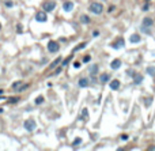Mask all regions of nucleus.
Segmentation results:
<instances>
[{
  "label": "nucleus",
  "instance_id": "nucleus-1",
  "mask_svg": "<svg viewBox=\"0 0 155 151\" xmlns=\"http://www.w3.org/2000/svg\"><path fill=\"white\" fill-rule=\"evenodd\" d=\"M89 10L91 11L93 14L99 15V14H102V11H103V6H102V3H91Z\"/></svg>",
  "mask_w": 155,
  "mask_h": 151
},
{
  "label": "nucleus",
  "instance_id": "nucleus-2",
  "mask_svg": "<svg viewBox=\"0 0 155 151\" xmlns=\"http://www.w3.org/2000/svg\"><path fill=\"white\" fill-rule=\"evenodd\" d=\"M59 49H60L59 42H56V41H49L48 42V50L50 52V53H56V52H59Z\"/></svg>",
  "mask_w": 155,
  "mask_h": 151
},
{
  "label": "nucleus",
  "instance_id": "nucleus-3",
  "mask_svg": "<svg viewBox=\"0 0 155 151\" xmlns=\"http://www.w3.org/2000/svg\"><path fill=\"white\" fill-rule=\"evenodd\" d=\"M23 125H24V128H26L29 132L34 131V129H35V127H37V124H35V121H34V120H26Z\"/></svg>",
  "mask_w": 155,
  "mask_h": 151
},
{
  "label": "nucleus",
  "instance_id": "nucleus-4",
  "mask_svg": "<svg viewBox=\"0 0 155 151\" xmlns=\"http://www.w3.org/2000/svg\"><path fill=\"white\" fill-rule=\"evenodd\" d=\"M55 7H56L55 1H46V3H44V6H42V8H44L45 12H50V11H53Z\"/></svg>",
  "mask_w": 155,
  "mask_h": 151
},
{
  "label": "nucleus",
  "instance_id": "nucleus-5",
  "mask_svg": "<svg viewBox=\"0 0 155 151\" xmlns=\"http://www.w3.org/2000/svg\"><path fill=\"white\" fill-rule=\"evenodd\" d=\"M122 46H125L124 38H117L114 42H112V48H114V49H120V48H122Z\"/></svg>",
  "mask_w": 155,
  "mask_h": 151
},
{
  "label": "nucleus",
  "instance_id": "nucleus-6",
  "mask_svg": "<svg viewBox=\"0 0 155 151\" xmlns=\"http://www.w3.org/2000/svg\"><path fill=\"white\" fill-rule=\"evenodd\" d=\"M35 19H37L38 22H46L48 17H46L45 12H37V14H35Z\"/></svg>",
  "mask_w": 155,
  "mask_h": 151
},
{
  "label": "nucleus",
  "instance_id": "nucleus-7",
  "mask_svg": "<svg viewBox=\"0 0 155 151\" xmlns=\"http://www.w3.org/2000/svg\"><path fill=\"white\" fill-rule=\"evenodd\" d=\"M121 67V60L120 59H114L113 61L110 63V68L112 69H118Z\"/></svg>",
  "mask_w": 155,
  "mask_h": 151
},
{
  "label": "nucleus",
  "instance_id": "nucleus-8",
  "mask_svg": "<svg viewBox=\"0 0 155 151\" xmlns=\"http://www.w3.org/2000/svg\"><path fill=\"white\" fill-rule=\"evenodd\" d=\"M152 25H154V21H152V18L146 17L144 19H143V26H144V27H151Z\"/></svg>",
  "mask_w": 155,
  "mask_h": 151
},
{
  "label": "nucleus",
  "instance_id": "nucleus-9",
  "mask_svg": "<svg viewBox=\"0 0 155 151\" xmlns=\"http://www.w3.org/2000/svg\"><path fill=\"white\" fill-rule=\"evenodd\" d=\"M63 8H64V11L69 12V11L73 10V3H72V1H65V3L63 4Z\"/></svg>",
  "mask_w": 155,
  "mask_h": 151
},
{
  "label": "nucleus",
  "instance_id": "nucleus-10",
  "mask_svg": "<svg viewBox=\"0 0 155 151\" xmlns=\"http://www.w3.org/2000/svg\"><path fill=\"white\" fill-rule=\"evenodd\" d=\"M109 86H110L112 90H118V89H120V80H118V79H113Z\"/></svg>",
  "mask_w": 155,
  "mask_h": 151
},
{
  "label": "nucleus",
  "instance_id": "nucleus-11",
  "mask_svg": "<svg viewBox=\"0 0 155 151\" xmlns=\"http://www.w3.org/2000/svg\"><path fill=\"white\" fill-rule=\"evenodd\" d=\"M143 82V75L141 74H135L133 75V83L135 84H140Z\"/></svg>",
  "mask_w": 155,
  "mask_h": 151
},
{
  "label": "nucleus",
  "instance_id": "nucleus-12",
  "mask_svg": "<svg viewBox=\"0 0 155 151\" xmlns=\"http://www.w3.org/2000/svg\"><path fill=\"white\" fill-rule=\"evenodd\" d=\"M78 84H79V87H87L90 84V82H89V79H87V78H82V79H79Z\"/></svg>",
  "mask_w": 155,
  "mask_h": 151
},
{
  "label": "nucleus",
  "instance_id": "nucleus-13",
  "mask_svg": "<svg viewBox=\"0 0 155 151\" xmlns=\"http://www.w3.org/2000/svg\"><path fill=\"white\" fill-rule=\"evenodd\" d=\"M129 40H131V42H132V44H138V42H140V40H141V38H140V35H139V34H132Z\"/></svg>",
  "mask_w": 155,
  "mask_h": 151
},
{
  "label": "nucleus",
  "instance_id": "nucleus-14",
  "mask_svg": "<svg viewBox=\"0 0 155 151\" xmlns=\"http://www.w3.org/2000/svg\"><path fill=\"white\" fill-rule=\"evenodd\" d=\"M109 78H110V76H109V74H102V75H101V78H99V82L101 83H106V82H109Z\"/></svg>",
  "mask_w": 155,
  "mask_h": 151
},
{
  "label": "nucleus",
  "instance_id": "nucleus-15",
  "mask_svg": "<svg viewBox=\"0 0 155 151\" xmlns=\"http://www.w3.org/2000/svg\"><path fill=\"white\" fill-rule=\"evenodd\" d=\"M98 68H99V67H98V65H97V64H94L93 65V67H91V68H90V74H91V75H95V74H97V72H98Z\"/></svg>",
  "mask_w": 155,
  "mask_h": 151
},
{
  "label": "nucleus",
  "instance_id": "nucleus-16",
  "mask_svg": "<svg viewBox=\"0 0 155 151\" xmlns=\"http://www.w3.org/2000/svg\"><path fill=\"white\" fill-rule=\"evenodd\" d=\"M80 22H82V23H90L91 19H90L87 15H82V17H80Z\"/></svg>",
  "mask_w": 155,
  "mask_h": 151
},
{
  "label": "nucleus",
  "instance_id": "nucleus-17",
  "mask_svg": "<svg viewBox=\"0 0 155 151\" xmlns=\"http://www.w3.org/2000/svg\"><path fill=\"white\" fill-rule=\"evenodd\" d=\"M86 42H82V44H79L78 45V46H75V48H73V52H78V50H80V49H83V48H86Z\"/></svg>",
  "mask_w": 155,
  "mask_h": 151
},
{
  "label": "nucleus",
  "instance_id": "nucleus-18",
  "mask_svg": "<svg viewBox=\"0 0 155 151\" xmlns=\"http://www.w3.org/2000/svg\"><path fill=\"white\" fill-rule=\"evenodd\" d=\"M60 63H61V57H57V59L55 60V61H53V63L50 64V67H49V68H55L56 65H57V64H60Z\"/></svg>",
  "mask_w": 155,
  "mask_h": 151
},
{
  "label": "nucleus",
  "instance_id": "nucleus-19",
  "mask_svg": "<svg viewBox=\"0 0 155 151\" xmlns=\"http://www.w3.org/2000/svg\"><path fill=\"white\" fill-rule=\"evenodd\" d=\"M42 102H44V97H42V95H40V97L35 98V105H41Z\"/></svg>",
  "mask_w": 155,
  "mask_h": 151
},
{
  "label": "nucleus",
  "instance_id": "nucleus-20",
  "mask_svg": "<svg viewBox=\"0 0 155 151\" xmlns=\"http://www.w3.org/2000/svg\"><path fill=\"white\" fill-rule=\"evenodd\" d=\"M80 143H82V139H80V137H76L75 140L72 142V146H73V147H76V146H79Z\"/></svg>",
  "mask_w": 155,
  "mask_h": 151
},
{
  "label": "nucleus",
  "instance_id": "nucleus-21",
  "mask_svg": "<svg viewBox=\"0 0 155 151\" xmlns=\"http://www.w3.org/2000/svg\"><path fill=\"white\" fill-rule=\"evenodd\" d=\"M87 117H89V110L84 108V109L82 110V118H87Z\"/></svg>",
  "mask_w": 155,
  "mask_h": 151
},
{
  "label": "nucleus",
  "instance_id": "nucleus-22",
  "mask_svg": "<svg viewBox=\"0 0 155 151\" xmlns=\"http://www.w3.org/2000/svg\"><path fill=\"white\" fill-rule=\"evenodd\" d=\"M18 101H19L18 97H10V98H8V102H11V103H15V102H18Z\"/></svg>",
  "mask_w": 155,
  "mask_h": 151
},
{
  "label": "nucleus",
  "instance_id": "nucleus-23",
  "mask_svg": "<svg viewBox=\"0 0 155 151\" xmlns=\"http://www.w3.org/2000/svg\"><path fill=\"white\" fill-rule=\"evenodd\" d=\"M21 84H22L21 82H15L14 84H12V89H14V90H18L19 87H21Z\"/></svg>",
  "mask_w": 155,
  "mask_h": 151
},
{
  "label": "nucleus",
  "instance_id": "nucleus-24",
  "mask_svg": "<svg viewBox=\"0 0 155 151\" xmlns=\"http://www.w3.org/2000/svg\"><path fill=\"white\" fill-rule=\"evenodd\" d=\"M144 105H146V106H150V105H151V98H147V100H146L144 101Z\"/></svg>",
  "mask_w": 155,
  "mask_h": 151
},
{
  "label": "nucleus",
  "instance_id": "nucleus-25",
  "mask_svg": "<svg viewBox=\"0 0 155 151\" xmlns=\"http://www.w3.org/2000/svg\"><path fill=\"white\" fill-rule=\"evenodd\" d=\"M90 59H91V57H90L89 55L84 56V57H83V63H89V61H90Z\"/></svg>",
  "mask_w": 155,
  "mask_h": 151
},
{
  "label": "nucleus",
  "instance_id": "nucleus-26",
  "mask_svg": "<svg viewBox=\"0 0 155 151\" xmlns=\"http://www.w3.org/2000/svg\"><path fill=\"white\" fill-rule=\"evenodd\" d=\"M4 3H6V6H7V7H12V6H14V3H12V1H10V0L4 1Z\"/></svg>",
  "mask_w": 155,
  "mask_h": 151
},
{
  "label": "nucleus",
  "instance_id": "nucleus-27",
  "mask_svg": "<svg viewBox=\"0 0 155 151\" xmlns=\"http://www.w3.org/2000/svg\"><path fill=\"white\" fill-rule=\"evenodd\" d=\"M71 57H72V56H69L68 59H65V60H64V61H63V65H67L69 63V60H71Z\"/></svg>",
  "mask_w": 155,
  "mask_h": 151
},
{
  "label": "nucleus",
  "instance_id": "nucleus-28",
  "mask_svg": "<svg viewBox=\"0 0 155 151\" xmlns=\"http://www.w3.org/2000/svg\"><path fill=\"white\" fill-rule=\"evenodd\" d=\"M73 67H75V68H79V67H80V63L79 61H75V63H73Z\"/></svg>",
  "mask_w": 155,
  "mask_h": 151
},
{
  "label": "nucleus",
  "instance_id": "nucleus-29",
  "mask_svg": "<svg viewBox=\"0 0 155 151\" xmlns=\"http://www.w3.org/2000/svg\"><path fill=\"white\" fill-rule=\"evenodd\" d=\"M148 74H151V75H154V69H152V67H150V68H148Z\"/></svg>",
  "mask_w": 155,
  "mask_h": 151
},
{
  "label": "nucleus",
  "instance_id": "nucleus-30",
  "mask_svg": "<svg viewBox=\"0 0 155 151\" xmlns=\"http://www.w3.org/2000/svg\"><path fill=\"white\" fill-rule=\"evenodd\" d=\"M98 35H99V31H94V33H93V37H98Z\"/></svg>",
  "mask_w": 155,
  "mask_h": 151
},
{
  "label": "nucleus",
  "instance_id": "nucleus-31",
  "mask_svg": "<svg viewBox=\"0 0 155 151\" xmlns=\"http://www.w3.org/2000/svg\"><path fill=\"white\" fill-rule=\"evenodd\" d=\"M148 7H150L148 4H144V6H143V11H147V10H148Z\"/></svg>",
  "mask_w": 155,
  "mask_h": 151
},
{
  "label": "nucleus",
  "instance_id": "nucleus-32",
  "mask_svg": "<svg viewBox=\"0 0 155 151\" xmlns=\"http://www.w3.org/2000/svg\"><path fill=\"white\" fill-rule=\"evenodd\" d=\"M121 139H122V140H127V139H128V135H121Z\"/></svg>",
  "mask_w": 155,
  "mask_h": 151
},
{
  "label": "nucleus",
  "instance_id": "nucleus-33",
  "mask_svg": "<svg viewBox=\"0 0 155 151\" xmlns=\"http://www.w3.org/2000/svg\"><path fill=\"white\" fill-rule=\"evenodd\" d=\"M1 94H3V90H0V95H1Z\"/></svg>",
  "mask_w": 155,
  "mask_h": 151
},
{
  "label": "nucleus",
  "instance_id": "nucleus-34",
  "mask_svg": "<svg viewBox=\"0 0 155 151\" xmlns=\"http://www.w3.org/2000/svg\"><path fill=\"white\" fill-rule=\"evenodd\" d=\"M0 30H1V23H0Z\"/></svg>",
  "mask_w": 155,
  "mask_h": 151
}]
</instances>
